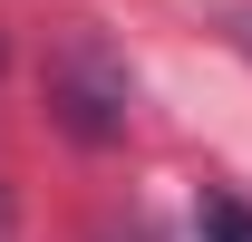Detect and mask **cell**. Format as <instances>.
<instances>
[{
    "label": "cell",
    "instance_id": "4",
    "mask_svg": "<svg viewBox=\"0 0 252 242\" xmlns=\"http://www.w3.org/2000/svg\"><path fill=\"white\" fill-rule=\"evenodd\" d=\"M0 242H10V194H0Z\"/></svg>",
    "mask_w": 252,
    "mask_h": 242
},
{
    "label": "cell",
    "instance_id": "3",
    "mask_svg": "<svg viewBox=\"0 0 252 242\" xmlns=\"http://www.w3.org/2000/svg\"><path fill=\"white\" fill-rule=\"evenodd\" d=\"M223 20H233V39H243V49H252V10H223Z\"/></svg>",
    "mask_w": 252,
    "mask_h": 242
},
{
    "label": "cell",
    "instance_id": "5",
    "mask_svg": "<svg viewBox=\"0 0 252 242\" xmlns=\"http://www.w3.org/2000/svg\"><path fill=\"white\" fill-rule=\"evenodd\" d=\"M107 242H117V233H107Z\"/></svg>",
    "mask_w": 252,
    "mask_h": 242
},
{
    "label": "cell",
    "instance_id": "1",
    "mask_svg": "<svg viewBox=\"0 0 252 242\" xmlns=\"http://www.w3.org/2000/svg\"><path fill=\"white\" fill-rule=\"evenodd\" d=\"M49 107H59V126L78 136V146L126 136V107H136L126 59H117L97 30H68V39H59V59H49Z\"/></svg>",
    "mask_w": 252,
    "mask_h": 242
},
{
    "label": "cell",
    "instance_id": "2",
    "mask_svg": "<svg viewBox=\"0 0 252 242\" xmlns=\"http://www.w3.org/2000/svg\"><path fill=\"white\" fill-rule=\"evenodd\" d=\"M204 242H252V213L243 204H204Z\"/></svg>",
    "mask_w": 252,
    "mask_h": 242
}]
</instances>
